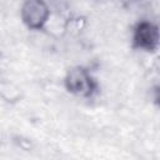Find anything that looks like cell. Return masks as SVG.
I'll return each mask as SVG.
<instances>
[{"instance_id":"6da1fadb","label":"cell","mask_w":160,"mask_h":160,"mask_svg":"<svg viewBox=\"0 0 160 160\" xmlns=\"http://www.w3.org/2000/svg\"><path fill=\"white\" fill-rule=\"evenodd\" d=\"M64 85L70 94L80 98H91L98 90L96 80L82 66L71 68L65 75Z\"/></svg>"},{"instance_id":"7a4b0ae2","label":"cell","mask_w":160,"mask_h":160,"mask_svg":"<svg viewBox=\"0 0 160 160\" xmlns=\"http://www.w3.org/2000/svg\"><path fill=\"white\" fill-rule=\"evenodd\" d=\"M20 15L26 28L31 30H40L49 20L50 9L45 0H24Z\"/></svg>"},{"instance_id":"3957f363","label":"cell","mask_w":160,"mask_h":160,"mask_svg":"<svg viewBox=\"0 0 160 160\" xmlns=\"http://www.w3.org/2000/svg\"><path fill=\"white\" fill-rule=\"evenodd\" d=\"M132 46L135 49L154 52L159 48V29L148 20L138 22L132 30Z\"/></svg>"}]
</instances>
